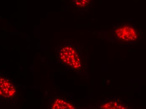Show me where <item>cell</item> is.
Here are the masks:
<instances>
[{"label":"cell","instance_id":"1","mask_svg":"<svg viewBox=\"0 0 146 109\" xmlns=\"http://www.w3.org/2000/svg\"><path fill=\"white\" fill-rule=\"evenodd\" d=\"M59 54L60 61L66 67L76 70L82 67L80 56L75 47L70 45L62 46Z\"/></svg>","mask_w":146,"mask_h":109},{"label":"cell","instance_id":"2","mask_svg":"<svg viewBox=\"0 0 146 109\" xmlns=\"http://www.w3.org/2000/svg\"><path fill=\"white\" fill-rule=\"evenodd\" d=\"M140 32L129 24H120L114 29L113 34L119 40L125 43H134L140 38Z\"/></svg>","mask_w":146,"mask_h":109},{"label":"cell","instance_id":"3","mask_svg":"<svg viewBox=\"0 0 146 109\" xmlns=\"http://www.w3.org/2000/svg\"><path fill=\"white\" fill-rule=\"evenodd\" d=\"M17 94L15 85L6 76H1L0 78V95L5 100L14 99Z\"/></svg>","mask_w":146,"mask_h":109},{"label":"cell","instance_id":"4","mask_svg":"<svg viewBox=\"0 0 146 109\" xmlns=\"http://www.w3.org/2000/svg\"><path fill=\"white\" fill-rule=\"evenodd\" d=\"M50 108L53 109H74L76 107L69 102L61 99H55L50 104Z\"/></svg>","mask_w":146,"mask_h":109},{"label":"cell","instance_id":"5","mask_svg":"<svg viewBox=\"0 0 146 109\" xmlns=\"http://www.w3.org/2000/svg\"><path fill=\"white\" fill-rule=\"evenodd\" d=\"M125 107L124 105L122 104L121 103L117 101H109L104 103L100 107V108L102 109H125Z\"/></svg>","mask_w":146,"mask_h":109},{"label":"cell","instance_id":"6","mask_svg":"<svg viewBox=\"0 0 146 109\" xmlns=\"http://www.w3.org/2000/svg\"><path fill=\"white\" fill-rule=\"evenodd\" d=\"M72 3L76 7L84 9L88 8L92 0H72Z\"/></svg>","mask_w":146,"mask_h":109}]
</instances>
